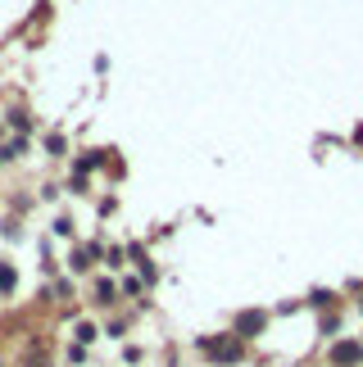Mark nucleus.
I'll use <instances>...</instances> for the list:
<instances>
[{
	"instance_id": "1",
	"label": "nucleus",
	"mask_w": 363,
	"mask_h": 367,
	"mask_svg": "<svg viewBox=\"0 0 363 367\" xmlns=\"http://www.w3.org/2000/svg\"><path fill=\"white\" fill-rule=\"evenodd\" d=\"M363 363V345L359 340H341V345L331 349V367H359Z\"/></svg>"
},
{
	"instance_id": "2",
	"label": "nucleus",
	"mask_w": 363,
	"mask_h": 367,
	"mask_svg": "<svg viewBox=\"0 0 363 367\" xmlns=\"http://www.w3.org/2000/svg\"><path fill=\"white\" fill-rule=\"evenodd\" d=\"M264 326H268L264 313H241V317H236V335H241V340H245V335H254V331H264Z\"/></svg>"
},
{
	"instance_id": "3",
	"label": "nucleus",
	"mask_w": 363,
	"mask_h": 367,
	"mask_svg": "<svg viewBox=\"0 0 363 367\" xmlns=\"http://www.w3.org/2000/svg\"><path fill=\"white\" fill-rule=\"evenodd\" d=\"M205 349H209L214 358H227V363H231V358H241V345H236V340H227V345H214V340H205Z\"/></svg>"
},
{
	"instance_id": "4",
	"label": "nucleus",
	"mask_w": 363,
	"mask_h": 367,
	"mask_svg": "<svg viewBox=\"0 0 363 367\" xmlns=\"http://www.w3.org/2000/svg\"><path fill=\"white\" fill-rule=\"evenodd\" d=\"M0 291H14V268H0Z\"/></svg>"
}]
</instances>
